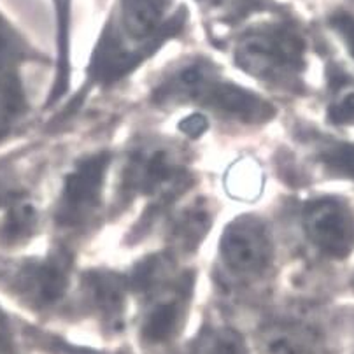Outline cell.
I'll list each match as a JSON object with an SVG mask.
<instances>
[{
    "label": "cell",
    "mask_w": 354,
    "mask_h": 354,
    "mask_svg": "<svg viewBox=\"0 0 354 354\" xmlns=\"http://www.w3.org/2000/svg\"><path fill=\"white\" fill-rule=\"evenodd\" d=\"M162 102H198L207 109L239 121H263L272 116V107L251 91L219 80L214 68L204 62L181 67L156 91Z\"/></svg>",
    "instance_id": "1"
},
{
    "label": "cell",
    "mask_w": 354,
    "mask_h": 354,
    "mask_svg": "<svg viewBox=\"0 0 354 354\" xmlns=\"http://www.w3.org/2000/svg\"><path fill=\"white\" fill-rule=\"evenodd\" d=\"M268 354H309L306 335L293 328H275L265 340Z\"/></svg>",
    "instance_id": "14"
},
{
    "label": "cell",
    "mask_w": 354,
    "mask_h": 354,
    "mask_svg": "<svg viewBox=\"0 0 354 354\" xmlns=\"http://www.w3.org/2000/svg\"><path fill=\"white\" fill-rule=\"evenodd\" d=\"M107 167L109 155L98 153L81 160L67 174L58 204V219L64 225L77 226L95 214L102 200Z\"/></svg>",
    "instance_id": "3"
},
{
    "label": "cell",
    "mask_w": 354,
    "mask_h": 354,
    "mask_svg": "<svg viewBox=\"0 0 354 354\" xmlns=\"http://www.w3.org/2000/svg\"><path fill=\"white\" fill-rule=\"evenodd\" d=\"M323 162L337 174L354 179V146L340 144L328 147L323 153Z\"/></svg>",
    "instance_id": "15"
},
{
    "label": "cell",
    "mask_w": 354,
    "mask_h": 354,
    "mask_svg": "<svg viewBox=\"0 0 354 354\" xmlns=\"http://www.w3.org/2000/svg\"><path fill=\"white\" fill-rule=\"evenodd\" d=\"M219 248L226 267L239 275L260 274L270 263V237L263 223L254 218H239L230 223Z\"/></svg>",
    "instance_id": "5"
},
{
    "label": "cell",
    "mask_w": 354,
    "mask_h": 354,
    "mask_svg": "<svg viewBox=\"0 0 354 354\" xmlns=\"http://www.w3.org/2000/svg\"><path fill=\"white\" fill-rule=\"evenodd\" d=\"M183 179V169L172 153L162 147L140 149L133 155L127 172L130 189L149 195H163L176 189Z\"/></svg>",
    "instance_id": "6"
},
{
    "label": "cell",
    "mask_w": 354,
    "mask_h": 354,
    "mask_svg": "<svg viewBox=\"0 0 354 354\" xmlns=\"http://www.w3.org/2000/svg\"><path fill=\"white\" fill-rule=\"evenodd\" d=\"M328 116L337 124L354 123V88H344L342 93L337 95Z\"/></svg>",
    "instance_id": "16"
},
{
    "label": "cell",
    "mask_w": 354,
    "mask_h": 354,
    "mask_svg": "<svg viewBox=\"0 0 354 354\" xmlns=\"http://www.w3.org/2000/svg\"><path fill=\"white\" fill-rule=\"evenodd\" d=\"M183 321V300L177 295L165 297L151 307L142 324V335L147 342L162 344L172 339Z\"/></svg>",
    "instance_id": "9"
},
{
    "label": "cell",
    "mask_w": 354,
    "mask_h": 354,
    "mask_svg": "<svg viewBox=\"0 0 354 354\" xmlns=\"http://www.w3.org/2000/svg\"><path fill=\"white\" fill-rule=\"evenodd\" d=\"M235 58L245 72L260 80H288L300 71L304 41L284 25H267L239 41Z\"/></svg>",
    "instance_id": "2"
},
{
    "label": "cell",
    "mask_w": 354,
    "mask_h": 354,
    "mask_svg": "<svg viewBox=\"0 0 354 354\" xmlns=\"http://www.w3.org/2000/svg\"><path fill=\"white\" fill-rule=\"evenodd\" d=\"M57 2H58V8H60V11H67L68 0H57Z\"/></svg>",
    "instance_id": "20"
},
{
    "label": "cell",
    "mask_w": 354,
    "mask_h": 354,
    "mask_svg": "<svg viewBox=\"0 0 354 354\" xmlns=\"http://www.w3.org/2000/svg\"><path fill=\"white\" fill-rule=\"evenodd\" d=\"M304 225L310 242L328 257L346 258L353 252L354 214L339 200H316L306 209Z\"/></svg>",
    "instance_id": "4"
},
{
    "label": "cell",
    "mask_w": 354,
    "mask_h": 354,
    "mask_svg": "<svg viewBox=\"0 0 354 354\" xmlns=\"http://www.w3.org/2000/svg\"><path fill=\"white\" fill-rule=\"evenodd\" d=\"M183 130L189 136H198L205 130V120L200 116H193L189 120H186V123L183 124Z\"/></svg>",
    "instance_id": "18"
},
{
    "label": "cell",
    "mask_w": 354,
    "mask_h": 354,
    "mask_svg": "<svg viewBox=\"0 0 354 354\" xmlns=\"http://www.w3.org/2000/svg\"><path fill=\"white\" fill-rule=\"evenodd\" d=\"M8 195H9V186L6 185V183L2 181V179H0V204L4 202L6 196H8Z\"/></svg>",
    "instance_id": "19"
},
{
    "label": "cell",
    "mask_w": 354,
    "mask_h": 354,
    "mask_svg": "<svg viewBox=\"0 0 354 354\" xmlns=\"http://www.w3.org/2000/svg\"><path fill=\"white\" fill-rule=\"evenodd\" d=\"M35 53L32 51L27 41L12 28L11 23L0 12V83L19 77L16 67L21 62L34 58Z\"/></svg>",
    "instance_id": "11"
},
{
    "label": "cell",
    "mask_w": 354,
    "mask_h": 354,
    "mask_svg": "<svg viewBox=\"0 0 354 354\" xmlns=\"http://www.w3.org/2000/svg\"><path fill=\"white\" fill-rule=\"evenodd\" d=\"M170 0H121V21L132 41H156L163 28L172 27L165 21Z\"/></svg>",
    "instance_id": "8"
},
{
    "label": "cell",
    "mask_w": 354,
    "mask_h": 354,
    "mask_svg": "<svg viewBox=\"0 0 354 354\" xmlns=\"http://www.w3.org/2000/svg\"><path fill=\"white\" fill-rule=\"evenodd\" d=\"M330 25L342 37L347 49H349L351 57L354 58V16L349 15V12L339 11L330 18Z\"/></svg>",
    "instance_id": "17"
},
{
    "label": "cell",
    "mask_w": 354,
    "mask_h": 354,
    "mask_svg": "<svg viewBox=\"0 0 354 354\" xmlns=\"http://www.w3.org/2000/svg\"><path fill=\"white\" fill-rule=\"evenodd\" d=\"M67 284L68 261L62 254L23 265L15 279L16 290L39 306H49L60 300Z\"/></svg>",
    "instance_id": "7"
},
{
    "label": "cell",
    "mask_w": 354,
    "mask_h": 354,
    "mask_svg": "<svg viewBox=\"0 0 354 354\" xmlns=\"http://www.w3.org/2000/svg\"><path fill=\"white\" fill-rule=\"evenodd\" d=\"M192 354H248L241 335L232 330H207L193 344Z\"/></svg>",
    "instance_id": "13"
},
{
    "label": "cell",
    "mask_w": 354,
    "mask_h": 354,
    "mask_svg": "<svg viewBox=\"0 0 354 354\" xmlns=\"http://www.w3.org/2000/svg\"><path fill=\"white\" fill-rule=\"evenodd\" d=\"M37 209L27 202L11 204L0 219V245H18L27 242L37 230Z\"/></svg>",
    "instance_id": "10"
},
{
    "label": "cell",
    "mask_w": 354,
    "mask_h": 354,
    "mask_svg": "<svg viewBox=\"0 0 354 354\" xmlns=\"http://www.w3.org/2000/svg\"><path fill=\"white\" fill-rule=\"evenodd\" d=\"M84 290L90 293L91 301L107 316H114L123 307V281L113 274H90L84 283Z\"/></svg>",
    "instance_id": "12"
}]
</instances>
